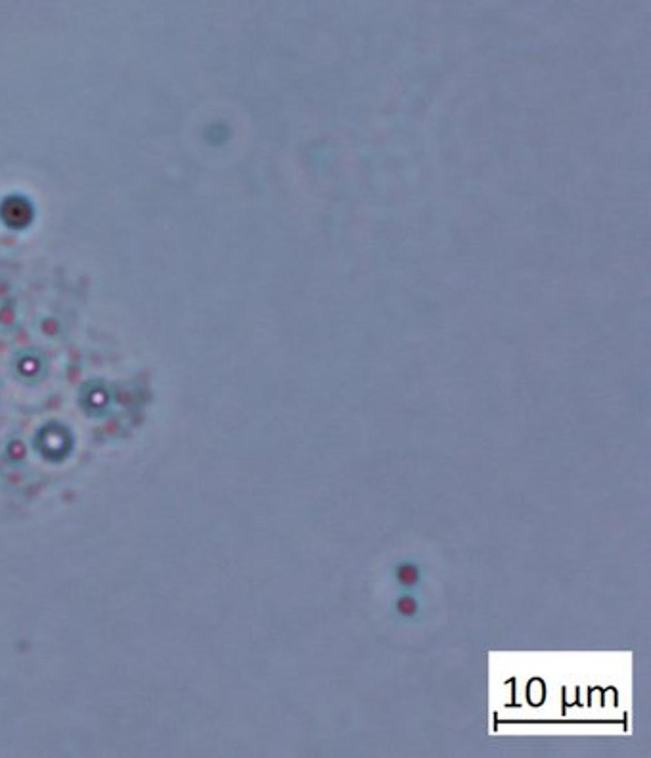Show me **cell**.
<instances>
[{
	"label": "cell",
	"mask_w": 651,
	"mask_h": 758,
	"mask_svg": "<svg viewBox=\"0 0 651 758\" xmlns=\"http://www.w3.org/2000/svg\"><path fill=\"white\" fill-rule=\"evenodd\" d=\"M10 454H12V460H21L23 454H26V450H23V447H21V442H12V447H10Z\"/></svg>",
	"instance_id": "obj_2"
},
{
	"label": "cell",
	"mask_w": 651,
	"mask_h": 758,
	"mask_svg": "<svg viewBox=\"0 0 651 758\" xmlns=\"http://www.w3.org/2000/svg\"><path fill=\"white\" fill-rule=\"evenodd\" d=\"M16 364L17 370L21 371L26 378H34L39 373V370H41V360L37 356H33V354H26V356L17 358Z\"/></svg>",
	"instance_id": "obj_1"
}]
</instances>
